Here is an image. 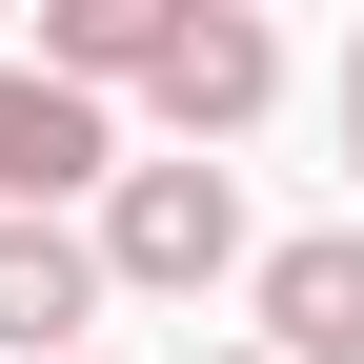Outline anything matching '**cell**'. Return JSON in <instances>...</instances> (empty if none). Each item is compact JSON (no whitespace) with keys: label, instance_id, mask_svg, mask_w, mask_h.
Returning a JSON list of instances; mask_svg holds the SVG:
<instances>
[{"label":"cell","instance_id":"cell-6","mask_svg":"<svg viewBox=\"0 0 364 364\" xmlns=\"http://www.w3.org/2000/svg\"><path fill=\"white\" fill-rule=\"evenodd\" d=\"M182 0H41V81H81V102H122V81L162 61Z\"/></svg>","mask_w":364,"mask_h":364},{"label":"cell","instance_id":"cell-7","mask_svg":"<svg viewBox=\"0 0 364 364\" xmlns=\"http://www.w3.org/2000/svg\"><path fill=\"white\" fill-rule=\"evenodd\" d=\"M344 182H364V41H344Z\"/></svg>","mask_w":364,"mask_h":364},{"label":"cell","instance_id":"cell-4","mask_svg":"<svg viewBox=\"0 0 364 364\" xmlns=\"http://www.w3.org/2000/svg\"><path fill=\"white\" fill-rule=\"evenodd\" d=\"M243 304H263V364H364V223L263 243V263H243Z\"/></svg>","mask_w":364,"mask_h":364},{"label":"cell","instance_id":"cell-9","mask_svg":"<svg viewBox=\"0 0 364 364\" xmlns=\"http://www.w3.org/2000/svg\"><path fill=\"white\" fill-rule=\"evenodd\" d=\"M81 364H102V344H81Z\"/></svg>","mask_w":364,"mask_h":364},{"label":"cell","instance_id":"cell-8","mask_svg":"<svg viewBox=\"0 0 364 364\" xmlns=\"http://www.w3.org/2000/svg\"><path fill=\"white\" fill-rule=\"evenodd\" d=\"M203 364H263V344H203Z\"/></svg>","mask_w":364,"mask_h":364},{"label":"cell","instance_id":"cell-5","mask_svg":"<svg viewBox=\"0 0 364 364\" xmlns=\"http://www.w3.org/2000/svg\"><path fill=\"white\" fill-rule=\"evenodd\" d=\"M102 324V243L81 223H0V364H81Z\"/></svg>","mask_w":364,"mask_h":364},{"label":"cell","instance_id":"cell-1","mask_svg":"<svg viewBox=\"0 0 364 364\" xmlns=\"http://www.w3.org/2000/svg\"><path fill=\"white\" fill-rule=\"evenodd\" d=\"M81 243H102V284H142V304H203L223 263H243V182H223V162H122Z\"/></svg>","mask_w":364,"mask_h":364},{"label":"cell","instance_id":"cell-3","mask_svg":"<svg viewBox=\"0 0 364 364\" xmlns=\"http://www.w3.org/2000/svg\"><path fill=\"white\" fill-rule=\"evenodd\" d=\"M81 182H122V122L81 102V81H41V61H0V223H61Z\"/></svg>","mask_w":364,"mask_h":364},{"label":"cell","instance_id":"cell-2","mask_svg":"<svg viewBox=\"0 0 364 364\" xmlns=\"http://www.w3.org/2000/svg\"><path fill=\"white\" fill-rule=\"evenodd\" d=\"M142 102H162V162H223L263 102H284V21H263V0H182L162 61H142Z\"/></svg>","mask_w":364,"mask_h":364}]
</instances>
